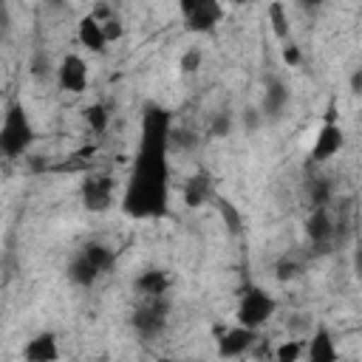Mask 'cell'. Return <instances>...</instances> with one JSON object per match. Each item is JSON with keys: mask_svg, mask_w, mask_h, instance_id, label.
I'll use <instances>...</instances> for the list:
<instances>
[{"mask_svg": "<svg viewBox=\"0 0 362 362\" xmlns=\"http://www.w3.org/2000/svg\"><path fill=\"white\" fill-rule=\"evenodd\" d=\"M170 116L161 107H150L141 124V150L136 170L124 192V212L133 218H156L167 206V144Z\"/></svg>", "mask_w": 362, "mask_h": 362, "instance_id": "obj_1", "label": "cell"}, {"mask_svg": "<svg viewBox=\"0 0 362 362\" xmlns=\"http://www.w3.org/2000/svg\"><path fill=\"white\" fill-rule=\"evenodd\" d=\"M34 141V127L23 110L20 102H8L6 113H3V124H0V150L6 158H17L23 156Z\"/></svg>", "mask_w": 362, "mask_h": 362, "instance_id": "obj_2", "label": "cell"}, {"mask_svg": "<svg viewBox=\"0 0 362 362\" xmlns=\"http://www.w3.org/2000/svg\"><path fill=\"white\" fill-rule=\"evenodd\" d=\"M272 314H274V297L260 286H249L238 303V325L257 331Z\"/></svg>", "mask_w": 362, "mask_h": 362, "instance_id": "obj_3", "label": "cell"}, {"mask_svg": "<svg viewBox=\"0 0 362 362\" xmlns=\"http://www.w3.org/2000/svg\"><path fill=\"white\" fill-rule=\"evenodd\" d=\"M167 311H170L167 297H147V300H141V305L133 311V328H136V334L144 337V339L161 334L164 325H167Z\"/></svg>", "mask_w": 362, "mask_h": 362, "instance_id": "obj_4", "label": "cell"}, {"mask_svg": "<svg viewBox=\"0 0 362 362\" xmlns=\"http://www.w3.org/2000/svg\"><path fill=\"white\" fill-rule=\"evenodd\" d=\"M181 14H184V23L189 31L206 34L223 20V6L215 0H184Z\"/></svg>", "mask_w": 362, "mask_h": 362, "instance_id": "obj_5", "label": "cell"}, {"mask_svg": "<svg viewBox=\"0 0 362 362\" xmlns=\"http://www.w3.org/2000/svg\"><path fill=\"white\" fill-rule=\"evenodd\" d=\"M113 178L105 173H90L82 181V204L90 212H105L113 204Z\"/></svg>", "mask_w": 362, "mask_h": 362, "instance_id": "obj_6", "label": "cell"}, {"mask_svg": "<svg viewBox=\"0 0 362 362\" xmlns=\"http://www.w3.org/2000/svg\"><path fill=\"white\" fill-rule=\"evenodd\" d=\"M57 79L59 88L68 93H82L88 88V65L79 54H65L62 62L57 65Z\"/></svg>", "mask_w": 362, "mask_h": 362, "instance_id": "obj_7", "label": "cell"}, {"mask_svg": "<svg viewBox=\"0 0 362 362\" xmlns=\"http://www.w3.org/2000/svg\"><path fill=\"white\" fill-rule=\"evenodd\" d=\"M345 144V133L337 122H322V127L317 130L314 147H311V161H328L334 158Z\"/></svg>", "mask_w": 362, "mask_h": 362, "instance_id": "obj_8", "label": "cell"}, {"mask_svg": "<svg viewBox=\"0 0 362 362\" xmlns=\"http://www.w3.org/2000/svg\"><path fill=\"white\" fill-rule=\"evenodd\" d=\"M305 232H308V240H311L320 252H325V249L337 240V223L331 221V215H328L325 206L311 212V218H308V223H305Z\"/></svg>", "mask_w": 362, "mask_h": 362, "instance_id": "obj_9", "label": "cell"}, {"mask_svg": "<svg viewBox=\"0 0 362 362\" xmlns=\"http://www.w3.org/2000/svg\"><path fill=\"white\" fill-rule=\"evenodd\" d=\"M252 345H255V331L243 328V325H235V328H229L218 337V356L221 359H235V356L246 354Z\"/></svg>", "mask_w": 362, "mask_h": 362, "instance_id": "obj_10", "label": "cell"}, {"mask_svg": "<svg viewBox=\"0 0 362 362\" xmlns=\"http://www.w3.org/2000/svg\"><path fill=\"white\" fill-rule=\"evenodd\" d=\"M23 359L25 362H57L59 359V342L51 331H42L37 337H31L23 348Z\"/></svg>", "mask_w": 362, "mask_h": 362, "instance_id": "obj_11", "label": "cell"}, {"mask_svg": "<svg viewBox=\"0 0 362 362\" xmlns=\"http://www.w3.org/2000/svg\"><path fill=\"white\" fill-rule=\"evenodd\" d=\"M308 362H337V345L328 334V328H317L305 345Z\"/></svg>", "mask_w": 362, "mask_h": 362, "instance_id": "obj_12", "label": "cell"}, {"mask_svg": "<svg viewBox=\"0 0 362 362\" xmlns=\"http://www.w3.org/2000/svg\"><path fill=\"white\" fill-rule=\"evenodd\" d=\"M79 42L88 48V51H93V54H102L105 48H107V37H105V31H102V23L93 17V14H85L82 20H79Z\"/></svg>", "mask_w": 362, "mask_h": 362, "instance_id": "obj_13", "label": "cell"}, {"mask_svg": "<svg viewBox=\"0 0 362 362\" xmlns=\"http://www.w3.org/2000/svg\"><path fill=\"white\" fill-rule=\"evenodd\" d=\"M184 204L187 206H201V204H206V201H215V192H212V181H209V175L206 173H198V175H192L187 184H184Z\"/></svg>", "mask_w": 362, "mask_h": 362, "instance_id": "obj_14", "label": "cell"}, {"mask_svg": "<svg viewBox=\"0 0 362 362\" xmlns=\"http://www.w3.org/2000/svg\"><path fill=\"white\" fill-rule=\"evenodd\" d=\"M167 288H170V277H167V272H161V269H147V272H141V274L136 277V291H139L144 300H147V297H164Z\"/></svg>", "mask_w": 362, "mask_h": 362, "instance_id": "obj_15", "label": "cell"}, {"mask_svg": "<svg viewBox=\"0 0 362 362\" xmlns=\"http://www.w3.org/2000/svg\"><path fill=\"white\" fill-rule=\"evenodd\" d=\"M102 272L82 255V252H76L74 255V260L68 263V280L71 283H76V286H93L96 283V277H99Z\"/></svg>", "mask_w": 362, "mask_h": 362, "instance_id": "obj_16", "label": "cell"}, {"mask_svg": "<svg viewBox=\"0 0 362 362\" xmlns=\"http://www.w3.org/2000/svg\"><path fill=\"white\" fill-rule=\"evenodd\" d=\"M288 105V88L280 82V79H272L269 88H266V96H263V113L266 116H280Z\"/></svg>", "mask_w": 362, "mask_h": 362, "instance_id": "obj_17", "label": "cell"}, {"mask_svg": "<svg viewBox=\"0 0 362 362\" xmlns=\"http://www.w3.org/2000/svg\"><path fill=\"white\" fill-rule=\"evenodd\" d=\"M215 206H218V215H221V221L226 223V229H229L232 235H240V229H243V218H240L238 206H235L229 198H221V195H215Z\"/></svg>", "mask_w": 362, "mask_h": 362, "instance_id": "obj_18", "label": "cell"}, {"mask_svg": "<svg viewBox=\"0 0 362 362\" xmlns=\"http://www.w3.org/2000/svg\"><path fill=\"white\" fill-rule=\"evenodd\" d=\"M269 23H272V34L277 40H286L288 42V34H291V23H288V11L283 3H272L269 6Z\"/></svg>", "mask_w": 362, "mask_h": 362, "instance_id": "obj_19", "label": "cell"}, {"mask_svg": "<svg viewBox=\"0 0 362 362\" xmlns=\"http://www.w3.org/2000/svg\"><path fill=\"white\" fill-rule=\"evenodd\" d=\"M79 252H82V255H85L102 274L113 266V249H107V246H102V243H85Z\"/></svg>", "mask_w": 362, "mask_h": 362, "instance_id": "obj_20", "label": "cell"}, {"mask_svg": "<svg viewBox=\"0 0 362 362\" xmlns=\"http://www.w3.org/2000/svg\"><path fill=\"white\" fill-rule=\"evenodd\" d=\"M303 351H305V345L291 337V339H286L274 348V362H297L303 356Z\"/></svg>", "mask_w": 362, "mask_h": 362, "instance_id": "obj_21", "label": "cell"}, {"mask_svg": "<svg viewBox=\"0 0 362 362\" xmlns=\"http://www.w3.org/2000/svg\"><path fill=\"white\" fill-rule=\"evenodd\" d=\"M85 122L90 124L93 133H105L107 130V122H110V113L105 110V105H88L85 107Z\"/></svg>", "mask_w": 362, "mask_h": 362, "instance_id": "obj_22", "label": "cell"}, {"mask_svg": "<svg viewBox=\"0 0 362 362\" xmlns=\"http://www.w3.org/2000/svg\"><path fill=\"white\" fill-rule=\"evenodd\" d=\"M308 192H311V204H314V209H322V206L328 204V198H331V184H328V178H314Z\"/></svg>", "mask_w": 362, "mask_h": 362, "instance_id": "obj_23", "label": "cell"}, {"mask_svg": "<svg viewBox=\"0 0 362 362\" xmlns=\"http://www.w3.org/2000/svg\"><path fill=\"white\" fill-rule=\"evenodd\" d=\"M102 31H105L107 42H116V40H122L124 25H122V20H119L116 14H110V17H105V20H102Z\"/></svg>", "mask_w": 362, "mask_h": 362, "instance_id": "obj_24", "label": "cell"}, {"mask_svg": "<svg viewBox=\"0 0 362 362\" xmlns=\"http://www.w3.org/2000/svg\"><path fill=\"white\" fill-rule=\"evenodd\" d=\"M170 144H175L181 150H192L198 144V136L189 130H170Z\"/></svg>", "mask_w": 362, "mask_h": 362, "instance_id": "obj_25", "label": "cell"}, {"mask_svg": "<svg viewBox=\"0 0 362 362\" xmlns=\"http://www.w3.org/2000/svg\"><path fill=\"white\" fill-rule=\"evenodd\" d=\"M201 59H204L201 48H189V51L181 57V62H178V65H181V71H184V74H195V71L201 68Z\"/></svg>", "mask_w": 362, "mask_h": 362, "instance_id": "obj_26", "label": "cell"}, {"mask_svg": "<svg viewBox=\"0 0 362 362\" xmlns=\"http://www.w3.org/2000/svg\"><path fill=\"white\" fill-rule=\"evenodd\" d=\"M212 136H229V130H232V119H229V113H218L215 119H212Z\"/></svg>", "mask_w": 362, "mask_h": 362, "instance_id": "obj_27", "label": "cell"}, {"mask_svg": "<svg viewBox=\"0 0 362 362\" xmlns=\"http://www.w3.org/2000/svg\"><path fill=\"white\" fill-rule=\"evenodd\" d=\"M283 62H286L288 68H297V65L303 62L300 45H294V42H286V45H283Z\"/></svg>", "mask_w": 362, "mask_h": 362, "instance_id": "obj_28", "label": "cell"}, {"mask_svg": "<svg viewBox=\"0 0 362 362\" xmlns=\"http://www.w3.org/2000/svg\"><path fill=\"white\" fill-rule=\"evenodd\" d=\"M48 71H51V59H48V54L37 51L34 59H31V74H34V76H45Z\"/></svg>", "mask_w": 362, "mask_h": 362, "instance_id": "obj_29", "label": "cell"}, {"mask_svg": "<svg viewBox=\"0 0 362 362\" xmlns=\"http://www.w3.org/2000/svg\"><path fill=\"white\" fill-rule=\"evenodd\" d=\"M297 274H300V263H294V260H280L277 263V277L280 280H291Z\"/></svg>", "mask_w": 362, "mask_h": 362, "instance_id": "obj_30", "label": "cell"}, {"mask_svg": "<svg viewBox=\"0 0 362 362\" xmlns=\"http://www.w3.org/2000/svg\"><path fill=\"white\" fill-rule=\"evenodd\" d=\"M243 124H246V130H257L260 127V110H255V107L243 110Z\"/></svg>", "mask_w": 362, "mask_h": 362, "instance_id": "obj_31", "label": "cell"}, {"mask_svg": "<svg viewBox=\"0 0 362 362\" xmlns=\"http://www.w3.org/2000/svg\"><path fill=\"white\" fill-rule=\"evenodd\" d=\"M351 90H354V93H359V90H362V68H356V71H354V76H351Z\"/></svg>", "mask_w": 362, "mask_h": 362, "instance_id": "obj_32", "label": "cell"}, {"mask_svg": "<svg viewBox=\"0 0 362 362\" xmlns=\"http://www.w3.org/2000/svg\"><path fill=\"white\" fill-rule=\"evenodd\" d=\"M354 272H356V280L362 283V249H356L354 255Z\"/></svg>", "mask_w": 362, "mask_h": 362, "instance_id": "obj_33", "label": "cell"}, {"mask_svg": "<svg viewBox=\"0 0 362 362\" xmlns=\"http://www.w3.org/2000/svg\"><path fill=\"white\" fill-rule=\"evenodd\" d=\"M158 362H178V359H170V356H167V359H158Z\"/></svg>", "mask_w": 362, "mask_h": 362, "instance_id": "obj_34", "label": "cell"}, {"mask_svg": "<svg viewBox=\"0 0 362 362\" xmlns=\"http://www.w3.org/2000/svg\"><path fill=\"white\" fill-rule=\"evenodd\" d=\"M356 96H359V102H362V90H359V93H356Z\"/></svg>", "mask_w": 362, "mask_h": 362, "instance_id": "obj_35", "label": "cell"}]
</instances>
